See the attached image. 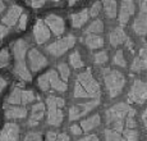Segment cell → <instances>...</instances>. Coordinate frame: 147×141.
Here are the masks:
<instances>
[{
	"instance_id": "obj_32",
	"label": "cell",
	"mask_w": 147,
	"mask_h": 141,
	"mask_svg": "<svg viewBox=\"0 0 147 141\" xmlns=\"http://www.w3.org/2000/svg\"><path fill=\"white\" fill-rule=\"evenodd\" d=\"M107 60H109V56H107L106 50H101V52L96 53L94 55V62H95V64H97V66H102V64H105Z\"/></svg>"
},
{
	"instance_id": "obj_39",
	"label": "cell",
	"mask_w": 147,
	"mask_h": 141,
	"mask_svg": "<svg viewBox=\"0 0 147 141\" xmlns=\"http://www.w3.org/2000/svg\"><path fill=\"white\" fill-rule=\"evenodd\" d=\"M27 21H28V16L26 13H23L18 21V30H24L27 26Z\"/></svg>"
},
{
	"instance_id": "obj_26",
	"label": "cell",
	"mask_w": 147,
	"mask_h": 141,
	"mask_svg": "<svg viewBox=\"0 0 147 141\" xmlns=\"http://www.w3.org/2000/svg\"><path fill=\"white\" fill-rule=\"evenodd\" d=\"M104 31V22L101 19H95L87 26L84 33L86 35H100Z\"/></svg>"
},
{
	"instance_id": "obj_19",
	"label": "cell",
	"mask_w": 147,
	"mask_h": 141,
	"mask_svg": "<svg viewBox=\"0 0 147 141\" xmlns=\"http://www.w3.org/2000/svg\"><path fill=\"white\" fill-rule=\"evenodd\" d=\"M109 41H110V45L115 47L128 41V36L124 32L123 27H117L109 33Z\"/></svg>"
},
{
	"instance_id": "obj_29",
	"label": "cell",
	"mask_w": 147,
	"mask_h": 141,
	"mask_svg": "<svg viewBox=\"0 0 147 141\" xmlns=\"http://www.w3.org/2000/svg\"><path fill=\"white\" fill-rule=\"evenodd\" d=\"M56 72H58L59 77H60L64 82H67L68 77H69V75H70V69H69V67H68V64L67 63L58 64V70H56Z\"/></svg>"
},
{
	"instance_id": "obj_16",
	"label": "cell",
	"mask_w": 147,
	"mask_h": 141,
	"mask_svg": "<svg viewBox=\"0 0 147 141\" xmlns=\"http://www.w3.org/2000/svg\"><path fill=\"white\" fill-rule=\"evenodd\" d=\"M134 10H136V4L133 1H129V0L121 1L120 10H119V23L121 26L128 23L129 18L134 14Z\"/></svg>"
},
{
	"instance_id": "obj_36",
	"label": "cell",
	"mask_w": 147,
	"mask_h": 141,
	"mask_svg": "<svg viewBox=\"0 0 147 141\" xmlns=\"http://www.w3.org/2000/svg\"><path fill=\"white\" fill-rule=\"evenodd\" d=\"M22 141H42V136L40 132L37 131H30L24 135Z\"/></svg>"
},
{
	"instance_id": "obj_22",
	"label": "cell",
	"mask_w": 147,
	"mask_h": 141,
	"mask_svg": "<svg viewBox=\"0 0 147 141\" xmlns=\"http://www.w3.org/2000/svg\"><path fill=\"white\" fill-rule=\"evenodd\" d=\"M101 123V118L98 114H94V115H90V117L84 118L83 121L81 122V128L83 129V132H90L92 129H95L96 127H98Z\"/></svg>"
},
{
	"instance_id": "obj_15",
	"label": "cell",
	"mask_w": 147,
	"mask_h": 141,
	"mask_svg": "<svg viewBox=\"0 0 147 141\" xmlns=\"http://www.w3.org/2000/svg\"><path fill=\"white\" fill-rule=\"evenodd\" d=\"M47 75V80H49V86L50 89L55 90L58 92H65L68 89V85L67 82H64L60 77H59L58 72L55 69H50L46 72Z\"/></svg>"
},
{
	"instance_id": "obj_40",
	"label": "cell",
	"mask_w": 147,
	"mask_h": 141,
	"mask_svg": "<svg viewBox=\"0 0 147 141\" xmlns=\"http://www.w3.org/2000/svg\"><path fill=\"white\" fill-rule=\"evenodd\" d=\"M69 131H70V134L74 135V136H80V135H82L83 129L81 128L80 125H72L69 127Z\"/></svg>"
},
{
	"instance_id": "obj_35",
	"label": "cell",
	"mask_w": 147,
	"mask_h": 141,
	"mask_svg": "<svg viewBox=\"0 0 147 141\" xmlns=\"http://www.w3.org/2000/svg\"><path fill=\"white\" fill-rule=\"evenodd\" d=\"M125 128H129V129H134L137 128V122H136V110L132 109L131 113L128 114L125 119Z\"/></svg>"
},
{
	"instance_id": "obj_30",
	"label": "cell",
	"mask_w": 147,
	"mask_h": 141,
	"mask_svg": "<svg viewBox=\"0 0 147 141\" xmlns=\"http://www.w3.org/2000/svg\"><path fill=\"white\" fill-rule=\"evenodd\" d=\"M121 135L124 136L125 141H138V139H140V132H138L137 128H134V129L125 128Z\"/></svg>"
},
{
	"instance_id": "obj_34",
	"label": "cell",
	"mask_w": 147,
	"mask_h": 141,
	"mask_svg": "<svg viewBox=\"0 0 147 141\" xmlns=\"http://www.w3.org/2000/svg\"><path fill=\"white\" fill-rule=\"evenodd\" d=\"M113 63L118 67H127V60L124 58V54H123V50H118L117 53L114 54V58H113Z\"/></svg>"
},
{
	"instance_id": "obj_5",
	"label": "cell",
	"mask_w": 147,
	"mask_h": 141,
	"mask_svg": "<svg viewBox=\"0 0 147 141\" xmlns=\"http://www.w3.org/2000/svg\"><path fill=\"white\" fill-rule=\"evenodd\" d=\"M77 82L88 92L90 96L92 99L100 98V92H101L100 85H98V82L96 81V78L92 76V73L90 69L84 70V72L80 73V75L77 76Z\"/></svg>"
},
{
	"instance_id": "obj_8",
	"label": "cell",
	"mask_w": 147,
	"mask_h": 141,
	"mask_svg": "<svg viewBox=\"0 0 147 141\" xmlns=\"http://www.w3.org/2000/svg\"><path fill=\"white\" fill-rule=\"evenodd\" d=\"M128 100L134 104H143L147 100V83L142 80H134L128 92Z\"/></svg>"
},
{
	"instance_id": "obj_37",
	"label": "cell",
	"mask_w": 147,
	"mask_h": 141,
	"mask_svg": "<svg viewBox=\"0 0 147 141\" xmlns=\"http://www.w3.org/2000/svg\"><path fill=\"white\" fill-rule=\"evenodd\" d=\"M37 85H38V87H40L42 91H47V90H50L49 80H47V75H46V73H44L42 76H40V77H38Z\"/></svg>"
},
{
	"instance_id": "obj_3",
	"label": "cell",
	"mask_w": 147,
	"mask_h": 141,
	"mask_svg": "<svg viewBox=\"0 0 147 141\" xmlns=\"http://www.w3.org/2000/svg\"><path fill=\"white\" fill-rule=\"evenodd\" d=\"M102 77L109 96L117 98L118 95H120V92L124 89V85H125V77H124L123 73L118 69L104 68Z\"/></svg>"
},
{
	"instance_id": "obj_14",
	"label": "cell",
	"mask_w": 147,
	"mask_h": 141,
	"mask_svg": "<svg viewBox=\"0 0 147 141\" xmlns=\"http://www.w3.org/2000/svg\"><path fill=\"white\" fill-rule=\"evenodd\" d=\"M45 112H46V106L42 101H38V103L33 104L32 109H31V114L30 118H28V126L30 127H36L38 126V123L42 121L45 115Z\"/></svg>"
},
{
	"instance_id": "obj_1",
	"label": "cell",
	"mask_w": 147,
	"mask_h": 141,
	"mask_svg": "<svg viewBox=\"0 0 147 141\" xmlns=\"http://www.w3.org/2000/svg\"><path fill=\"white\" fill-rule=\"evenodd\" d=\"M13 55H14V75L23 81H31V70L27 64V53L28 42L24 39H18L13 44Z\"/></svg>"
},
{
	"instance_id": "obj_42",
	"label": "cell",
	"mask_w": 147,
	"mask_h": 141,
	"mask_svg": "<svg viewBox=\"0 0 147 141\" xmlns=\"http://www.w3.org/2000/svg\"><path fill=\"white\" fill-rule=\"evenodd\" d=\"M78 141H100V139L96 135H86V136L81 137Z\"/></svg>"
},
{
	"instance_id": "obj_44",
	"label": "cell",
	"mask_w": 147,
	"mask_h": 141,
	"mask_svg": "<svg viewBox=\"0 0 147 141\" xmlns=\"http://www.w3.org/2000/svg\"><path fill=\"white\" fill-rule=\"evenodd\" d=\"M58 139V134L55 131H49L46 134V141H56Z\"/></svg>"
},
{
	"instance_id": "obj_12",
	"label": "cell",
	"mask_w": 147,
	"mask_h": 141,
	"mask_svg": "<svg viewBox=\"0 0 147 141\" xmlns=\"http://www.w3.org/2000/svg\"><path fill=\"white\" fill-rule=\"evenodd\" d=\"M33 37H35L36 42L40 45L45 44V42H47L50 40L51 32H50L49 27L46 26L45 21H42V19H37L36 21V24L33 27Z\"/></svg>"
},
{
	"instance_id": "obj_17",
	"label": "cell",
	"mask_w": 147,
	"mask_h": 141,
	"mask_svg": "<svg viewBox=\"0 0 147 141\" xmlns=\"http://www.w3.org/2000/svg\"><path fill=\"white\" fill-rule=\"evenodd\" d=\"M131 68L133 72H141L143 69H147V42H145L140 49V53L133 59Z\"/></svg>"
},
{
	"instance_id": "obj_25",
	"label": "cell",
	"mask_w": 147,
	"mask_h": 141,
	"mask_svg": "<svg viewBox=\"0 0 147 141\" xmlns=\"http://www.w3.org/2000/svg\"><path fill=\"white\" fill-rule=\"evenodd\" d=\"M102 5H104V12H105V16L107 17V18L113 19L118 16L117 1H114V0H107V1L102 3Z\"/></svg>"
},
{
	"instance_id": "obj_9",
	"label": "cell",
	"mask_w": 147,
	"mask_h": 141,
	"mask_svg": "<svg viewBox=\"0 0 147 141\" xmlns=\"http://www.w3.org/2000/svg\"><path fill=\"white\" fill-rule=\"evenodd\" d=\"M47 58L45 56L40 50L32 49L28 50L27 53V64H28V68H30L31 72H38L40 69L45 68L47 66Z\"/></svg>"
},
{
	"instance_id": "obj_45",
	"label": "cell",
	"mask_w": 147,
	"mask_h": 141,
	"mask_svg": "<svg viewBox=\"0 0 147 141\" xmlns=\"http://www.w3.org/2000/svg\"><path fill=\"white\" fill-rule=\"evenodd\" d=\"M56 141H70V137L63 132V134H58V139H56Z\"/></svg>"
},
{
	"instance_id": "obj_18",
	"label": "cell",
	"mask_w": 147,
	"mask_h": 141,
	"mask_svg": "<svg viewBox=\"0 0 147 141\" xmlns=\"http://www.w3.org/2000/svg\"><path fill=\"white\" fill-rule=\"evenodd\" d=\"M27 117V109L22 105H7L5 118L8 119H23Z\"/></svg>"
},
{
	"instance_id": "obj_43",
	"label": "cell",
	"mask_w": 147,
	"mask_h": 141,
	"mask_svg": "<svg viewBox=\"0 0 147 141\" xmlns=\"http://www.w3.org/2000/svg\"><path fill=\"white\" fill-rule=\"evenodd\" d=\"M8 33H9V28L5 27L4 24L0 23V40H1V39H4Z\"/></svg>"
},
{
	"instance_id": "obj_4",
	"label": "cell",
	"mask_w": 147,
	"mask_h": 141,
	"mask_svg": "<svg viewBox=\"0 0 147 141\" xmlns=\"http://www.w3.org/2000/svg\"><path fill=\"white\" fill-rule=\"evenodd\" d=\"M65 104L63 98L49 96L46 99V109H47V125L53 127H59L63 123L64 113L63 106Z\"/></svg>"
},
{
	"instance_id": "obj_13",
	"label": "cell",
	"mask_w": 147,
	"mask_h": 141,
	"mask_svg": "<svg viewBox=\"0 0 147 141\" xmlns=\"http://www.w3.org/2000/svg\"><path fill=\"white\" fill-rule=\"evenodd\" d=\"M45 23L55 36H61L65 31L64 19L61 17L56 16V14H47L46 18H45Z\"/></svg>"
},
{
	"instance_id": "obj_6",
	"label": "cell",
	"mask_w": 147,
	"mask_h": 141,
	"mask_svg": "<svg viewBox=\"0 0 147 141\" xmlns=\"http://www.w3.org/2000/svg\"><path fill=\"white\" fill-rule=\"evenodd\" d=\"M76 44V37L73 35H68L65 37H61L59 40L51 42L46 46V52L54 58H59L63 54H65L69 49H72Z\"/></svg>"
},
{
	"instance_id": "obj_28",
	"label": "cell",
	"mask_w": 147,
	"mask_h": 141,
	"mask_svg": "<svg viewBox=\"0 0 147 141\" xmlns=\"http://www.w3.org/2000/svg\"><path fill=\"white\" fill-rule=\"evenodd\" d=\"M69 64L74 69H80V68L83 67V60H82L81 54L77 52V50H76V52H73L72 54L69 55Z\"/></svg>"
},
{
	"instance_id": "obj_27",
	"label": "cell",
	"mask_w": 147,
	"mask_h": 141,
	"mask_svg": "<svg viewBox=\"0 0 147 141\" xmlns=\"http://www.w3.org/2000/svg\"><path fill=\"white\" fill-rule=\"evenodd\" d=\"M104 139L105 141H125L124 136L118 131H114L111 128H106L104 131Z\"/></svg>"
},
{
	"instance_id": "obj_21",
	"label": "cell",
	"mask_w": 147,
	"mask_h": 141,
	"mask_svg": "<svg viewBox=\"0 0 147 141\" xmlns=\"http://www.w3.org/2000/svg\"><path fill=\"white\" fill-rule=\"evenodd\" d=\"M90 18V14H88V9H82L81 12L74 13V14H70V22H72V26L74 28H81L82 26L87 23Z\"/></svg>"
},
{
	"instance_id": "obj_23",
	"label": "cell",
	"mask_w": 147,
	"mask_h": 141,
	"mask_svg": "<svg viewBox=\"0 0 147 141\" xmlns=\"http://www.w3.org/2000/svg\"><path fill=\"white\" fill-rule=\"evenodd\" d=\"M8 105H22L23 106V90L19 87H14L7 98Z\"/></svg>"
},
{
	"instance_id": "obj_50",
	"label": "cell",
	"mask_w": 147,
	"mask_h": 141,
	"mask_svg": "<svg viewBox=\"0 0 147 141\" xmlns=\"http://www.w3.org/2000/svg\"><path fill=\"white\" fill-rule=\"evenodd\" d=\"M143 125H145V127H146V129H147V119H146V121H143Z\"/></svg>"
},
{
	"instance_id": "obj_20",
	"label": "cell",
	"mask_w": 147,
	"mask_h": 141,
	"mask_svg": "<svg viewBox=\"0 0 147 141\" xmlns=\"http://www.w3.org/2000/svg\"><path fill=\"white\" fill-rule=\"evenodd\" d=\"M132 28H133L134 32L140 36L147 35V14L143 12L138 13V16L136 17V19L133 22Z\"/></svg>"
},
{
	"instance_id": "obj_41",
	"label": "cell",
	"mask_w": 147,
	"mask_h": 141,
	"mask_svg": "<svg viewBox=\"0 0 147 141\" xmlns=\"http://www.w3.org/2000/svg\"><path fill=\"white\" fill-rule=\"evenodd\" d=\"M27 4L32 8H42L45 5L44 0H32V1H27Z\"/></svg>"
},
{
	"instance_id": "obj_46",
	"label": "cell",
	"mask_w": 147,
	"mask_h": 141,
	"mask_svg": "<svg viewBox=\"0 0 147 141\" xmlns=\"http://www.w3.org/2000/svg\"><path fill=\"white\" fill-rule=\"evenodd\" d=\"M7 87V80L3 76H0V94L4 91V89Z\"/></svg>"
},
{
	"instance_id": "obj_31",
	"label": "cell",
	"mask_w": 147,
	"mask_h": 141,
	"mask_svg": "<svg viewBox=\"0 0 147 141\" xmlns=\"http://www.w3.org/2000/svg\"><path fill=\"white\" fill-rule=\"evenodd\" d=\"M73 96L76 99H87V98H91L90 94L81 86L78 82H76L74 85V90H73Z\"/></svg>"
},
{
	"instance_id": "obj_11",
	"label": "cell",
	"mask_w": 147,
	"mask_h": 141,
	"mask_svg": "<svg viewBox=\"0 0 147 141\" xmlns=\"http://www.w3.org/2000/svg\"><path fill=\"white\" fill-rule=\"evenodd\" d=\"M19 137H21V128L14 122L5 123L0 132V141H19Z\"/></svg>"
},
{
	"instance_id": "obj_49",
	"label": "cell",
	"mask_w": 147,
	"mask_h": 141,
	"mask_svg": "<svg viewBox=\"0 0 147 141\" xmlns=\"http://www.w3.org/2000/svg\"><path fill=\"white\" fill-rule=\"evenodd\" d=\"M142 119H143V121H146V119H147V109L142 113Z\"/></svg>"
},
{
	"instance_id": "obj_2",
	"label": "cell",
	"mask_w": 147,
	"mask_h": 141,
	"mask_svg": "<svg viewBox=\"0 0 147 141\" xmlns=\"http://www.w3.org/2000/svg\"><path fill=\"white\" fill-rule=\"evenodd\" d=\"M132 109L133 108H131L125 103H118L115 105L110 106L105 113L106 123L111 129L123 134V131L125 129V119Z\"/></svg>"
},
{
	"instance_id": "obj_10",
	"label": "cell",
	"mask_w": 147,
	"mask_h": 141,
	"mask_svg": "<svg viewBox=\"0 0 147 141\" xmlns=\"http://www.w3.org/2000/svg\"><path fill=\"white\" fill-rule=\"evenodd\" d=\"M22 14H23L22 7H19V5H17V4H13L12 7L8 8V10L4 13V16L1 17V24H4V26L8 28L13 27L14 24L19 21Z\"/></svg>"
},
{
	"instance_id": "obj_24",
	"label": "cell",
	"mask_w": 147,
	"mask_h": 141,
	"mask_svg": "<svg viewBox=\"0 0 147 141\" xmlns=\"http://www.w3.org/2000/svg\"><path fill=\"white\" fill-rule=\"evenodd\" d=\"M84 44L88 49L95 50V49H100L104 46V39L100 35H86L84 37Z\"/></svg>"
},
{
	"instance_id": "obj_48",
	"label": "cell",
	"mask_w": 147,
	"mask_h": 141,
	"mask_svg": "<svg viewBox=\"0 0 147 141\" xmlns=\"http://www.w3.org/2000/svg\"><path fill=\"white\" fill-rule=\"evenodd\" d=\"M5 10V4L3 1H0V16H1L3 14V12H4Z\"/></svg>"
},
{
	"instance_id": "obj_7",
	"label": "cell",
	"mask_w": 147,
	"mask_h": 141,
	"mask_svg": "<svg viewBox=\"0 0 147 141\" xmlns=\"http://www.w3.org/2000/svg\"><path fill=\"white\" fill-rule=\"evenodd\" d=\"M100 104V99H92L90 101H84V103L76 104V105L70 106L69 109V119L70 121H77L80 118L87 115L90 112H92L96 106Z\"/></svg>"
},
{
	"instance_id": "obj_47",
	"label": "cell",
	"mask_w": 147,
	"mask_h": 141,
	"mask_svg": "<svg viewBox=\"0 0 147 141\" xmlns=\"http://www.w3.org/2000/svg\"><path fill=\"white\" fill-rule=\"evenodd\" d=\"M140 12H143L147 14V1H141L140 3Z\"/></svg>"
},
{
	"instance_id": "obj_38",
	"label": "cell",
	"mask_w": 147,
	"mask_h": 141,
	"mask_svg": "<svg viewBox=\"0 0 147 141\" xmlns=\"http://www.w3.org/2000/svg\"><path fill=\"white\" fill-rule=\"evenodd\" d=\"M100 10H101V3L100 1L94 3V4L90 7V9H88L90 17H92V18H96V17L98 16V13H100Z\"/></svg>"
},
{
	"instance_id": "obj_33",
	"label": "cell",
	"mask_w": 147,
	"mask_h": 141,
	"mask_svg": "<svg viewBox=\"0 0 147 141\" xmlns=\"http://www.w3.org/2000/svg\"><path fill=\"white\" fill-rule=\"evenodd\" d=\"M10 63V54L8 49L0 50V68H7Z\"/></svg>"
}]
</instances>
